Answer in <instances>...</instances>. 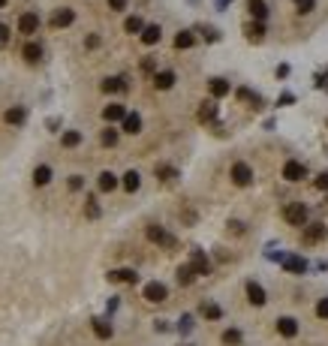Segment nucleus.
Wrapping results in <instances>:
<instances>
[{"label":"nucleus","instance_id":"1","mask_svg":"<svg viewBox=\"0 0 328 346\" xmlns=\"http://www.w3.org/2000/svg\"><path fill=\"white\" fill-rule=\"evenodd\" d=\"M283 220H286L289 226H307V208H304L301 202H289V205L283 208Z\"/></svg>","mask_w":328,"mask_h":346},{"label":"nucleus","instance_id":"2","mask_svg":"<svg viewBox=\"0 0 328 346\" xmlns=\"http://www.w3.org/2000/svg\"><path fill=\"white\" fill-rule=\"evenodd\" d=\"M325 235H328L325 223H310V226H304L301 241H304V244H319V241H325Z\"/></svg>","mask_w":328,"mask_h":346},{"label":"nucleus","instance_id":"3","mask_svg":"<svg viewBox=\"0 0 328 346\" xmlns=\"http://www.w3.org/2000/svg\"><path fill=\"white\" fill-rule=\"evenodd\" d=\"M148 241H154V244H160V247H166V250L175 247V235H169L163 226H148Z\"/></svg>","mask_w":328,"mask_h":346},{"label":"nucleus","instance_id":"4","mask_svg":"<svg viewBox=\"0 0 328 346\" xmlns=\"http://www.w3.org/2000/svg\"><path fill=\"white\" fill-rule=\"evenodd\" d=\"M232 181H235L238 187H250V184H253V169H250L247 163H235V166H232Z\"/></svg>","mask_w":328,"mask_h":346},{"label":"nucleus","instance_id":"5","mask_svg":"<svg viewBox=\"0 0 328 346\" xmlns=\"http://www.w3.org/2000/svg\"><path fill=\"white\" fill-rule=\"evenodd\" d=\"M144 298H148L151 304H160V301H166V298H169V289H166L163 283H157V280H154V283L144 286Z\"/></svg>","mask_w":328,"mask_h":346},{"label":"nucleus","instance_id":"6","mask_svg":"<svg viewBox=\"0 0 328 346\" xmlns=\"http://www.w3.org/2000/svg\"><path fill=\"white\" fill-rule=\"evenodd\" d=\"M283 178H286V181H301V178H307L304 163H298V160H289V163L283 166Z\"/></svg>","mask_w":328,"mask_h":346},{"label":"nucleus","instance_id":"7","mask_svg":"<svg viewBox=\"0 0 328 346\" xmlns=\"http://www.w3.org/2000/svg\"><path fill=\"white\" fill-rule=\"evenodd\" d=\"M283 268L289 274H304L307 271V259L304 256H283Z\"/></svg>","mask_w":328,"mask_h":346},{"label":"nucleus","instance_id":"8","mask_svg":"<svg viewBox=\"0 0 328 346\" xmlns=\"http://www.w3.org/2000/svg\"><path fill=\"white\" fill-rule=\"evenodd\" d=\"M3 118H6V124H12V127H21V124L27 121V108H24V105H12V108L3 114Z\"/></svg>","mask_w":328,"mask_h":346},{"label":"nucleus","instance_id":"9","mask_svg":"<svg viewBox=\"0 0 328 346\" xmlns=\"http://www.w3.org/2000/svg\"><path fill=\"white\" fill-rule=\"evenodd\" d=\"M247 298H250V304H256V307H262V304L268 301V298H265V289H262L259 283H253V280L247 283Z\"/></svg>","mask_w":328,"mask_h":346},{"label":"nucleus","instance_id":"10","mask_svg":"<svg viewBox=\"0 0 328 346\" xmlns=\"http://www.w3.org/2000/svg\"><path fill=\"white\" fill-rule=\"evenodd\" d=\"M190 268L196 274H208L211 271V262H208V256L202 253V250H193V262H190Z\"/></svg>","mask_w":328,"mask_h":346},{"label":"nucleus","instance_id":"11","mask_svg":"<svg viewBox=\"0 0 328 346\" xmlns=\"http://www.w3.org/2000/svg\"><path fill=\"white\" fill-rule=\"evenodd\" d=\"M72 21H76V12H72V9H57L51 15V27H69Z\"/></svg>","mask_w":328,"mask_h":346},{"label":"nucleus","instance_id":"12","mask_svg":"<svg viewBox=\"0 0 328 346\" xmlns=\"http://www.w3.org/2000/svg\"><path fill=\"white\" fill-rule=\"evenodd\" d=\"M36 27H40L36 12H24V15L18 18V30H21V33H36Z\"/></svg>","mask_w":328,"mask_h":346},{"label":"nucleus","instance_id":"13","mask_svg":"<svg viewBox=\"0 0 328 346\" xmlns=\"http://www.w3.org/2000/svg\"><path fill=\"white\" fill-rule=\"evenodd\" d=\"M124 114H127V108L121 105V102H112V105H105L102 108V118L112 124V121H124Z\"/></svg>","mask_w":328,"mask_h":346},{"label":"nucleus","instance_id":"14","mask_svg":"<svg viewBox=\"0 0 328 346\" xmlns=\"http://www.w3.org/2000/svg\"><path fill=\"white\" fill-rule=\"evenodd\" d=\"M172 85H175V72H172V69H163V72L154 75V88H157V91H169Z\"/></svg>","mask_w":328,"mask_h":346},{"label":"nucleus","instance_id":"15","mask_svg":"<svg viewBox=\"0 0 328 346\" xmlns=\"http://www.w3.org/2000/svg\"><path fill=\"white\" fill-rule=\"evenodd\" d=\"M277 331H280L283 337H295V334H298V322H295L292 316H283V319H277Z\"/></svg>","mask_w":328,"mask_h":346},{"label":"nucleus","instance_id":"16","mask_svg":"<svg viewBox=\"0 0 328 346\" xmlns=\"http://www.w3.org/2000/svg\"><path fill=\"white\" fill-rule=\"evenodd\" d=\"M124 133H130V136L141 133V118H139L136 111H127V114H124Z\"/></svg>","mask_w":328,"mask_h":346},{"label":"nucleus","instance_id":"17","mask_svg":"<svg viewBox=\"0 0 328 346\" xmlns=\"http://www.w3.org/2000/svg\"><path fill=\"white\" fill-rule=\"evenodd\" d=\"M108 280H115V283H136L139 274L133 271V268H121V271H112V274H108Z\"/></svg>","mask_w":328,"mask_h":346},{"label":"nucleus","instance_id":"18","mask_svg":"<svg viewBox=\"0 0 328 346\" xmlns=\"http://www.w3.org/2000/svg\"><path fill=\"white\" fill-rule=\"evenodd\" d=\"M196 46V36L190 33V30H181L178 36H175V49H193Z\"/></svg>","mask_w":328,"mask_h":346},{"label":"nucleus","instance_id":"19","mask_svg":"<svg viewBox=\"0 0 328 346\" xmlns=\"http://www.w3.org/2000/svg\"><path fill=\"white\" fill-rule=\"evenodd\" d=\"M102 91H105V94H118V91H127V82L121 79V75H115V79H105V82H102Z\"/></svg>","mask_w":328,"mask_h":346},{"label":"nucleus","instance_id":"20","mask_svg":"<svg viewBox=\"0 0 328 346\" xmlns=\"http://www.w3.org/2000/svg\"><path fill=\"white\" fill-rule=\"evenodd\" d=\"M141 43H144V46H154V43H160V27H157V24H148V27L141 30Z\"/></svg>","mask_w":328,"mask_h":346},{"label":"nucleus","instance_id":"21","mask_svg":"<svg viewBox=\"0 0 328 346\" xmlns=\"http://www.w3.org/2000/svg\"><path fill=\"white\" fill-rule=\"evenodd\" d=\"M199 313H202L205 319H220V316H223V310H220V304H211V301H205V304L199 307Z\"/></svg>","mask_w":328,"mask_h":346},{"label":"nucleus","instance_id":"22","mask_svg":"<svg viewBox=\"0 0 328 346\" xmlns=\"http://www.w3.org/2000/svg\"><path fill=\"white\" fill-rule=\"evenodd\" d=\"M250 12L256 21H265L268 18V6H265V0H250Z\"/></svg>","mask_w":328,"mask_h":346},{"label":"nucleus","instance_id":"23","mask_svg":"<svg viewBox=\"0 0 328 346\" xmlns=\"http://www.w3.org/2000/svg\"><path fill=\"white\" fill-rule=\"evenodd\" d=\"M51 181V169L48 166H36V172H33V184L36 187H46Z\"/></svg>","mask_w":328,"mask_h":346},{"label":"nucleus","instance_id":"24","mask_svg":"<svg viewBox=\"0 0 328 346\" xmlns=\"http://www.w3.org/2000/svg\"><path fill=\"white\" fill-rule=\"evenodd\" d=\"M193 280H196V271H193L190 265H181V268H178V283H181V286H190Z\"/></svg>","mask_w":328,"mask_h":346},{"label":"nucleus","instance_id":"25","mask_svg":"<svg viewBox=\"0 0 328 346\" xmlns=\"http://www.w3.org/2000/svg\"><path fill=\"white\" fill-rule=\"evenodd\" d=\"M115 187H118V178H115L112 172H102V175H99V190H102V193H112Z\"/></svg>","mask_w":328,"mask_h":346},{"label":"nucleus","instance_id":"26","mask_svg":"<svg viewBox=\"0 0 328 346\" xmlns=\"http://www.w3.org/2000/svg\"><path fill=\"white\" fill-rule=\"evenodd\" d=\"M226 94H229L226 79H211V97H226Z\"/></svg>","mask_w":328,"mask_h":346},{"label":"nucleus","instance_id":"27","mask_svg":"<svg viewBox=\"0 0 328 346\" xmlns=\"http://www.w3.org/2000/svg\"><path fill=\"white\" fill-rule=\"evenodd\" d=\"M40 57H43V49L36 46V43H27V46H24V60H27V63H36Z\"/></svg>","mask_w":328,"mask_h":346},{"label":"nucleus","instance_id":"28","mask_svg":"<svg viewBox=\"0 0 328 346\" xmlns=\"http://www.w3.org/2000/svg\"><path fill=\"white\" fill-rule=\"evenodd\" d=\"M139 184H141L139 172H127V175H124V190H127V193H136V190H139Z\"/></svg>","mask_w":328,"mask_h":346},{"label":"nucleus","instance_id":"29","mask_svg":"<svg viewBox=\"0 0 328 346\" xmlns=\"http://www.w3.org/2000/svg\"><path fill=\"white\" fill-rule=\"evenodd\" d=\"M217 118V105L208 99V102H202V108H199V121H214Z\"/></svg>","mask_w":328,"mask_h":346},{"label":"nucleus","instance_id":"30","mask_svg":"<svg viewBox=\"0 0 328 346\" xmlns=\"http://www.w3.org/2000/svg\"><path fill=\"white\" fill-rule=\"evenodd\" d=\"M247 36H250L253 43H259L262 36H265V24H262V21H253V24L247 27Z\"/></svg>","mask_w":328,"mask_h":346},{"label":"nucleus","instance_id":"31","mask_svg":"<svg viewBox=\"0 0 328 346\" xmlns=\"http://www.w3.org/2000/svg\"><path fill=\"white\" fill-rule=\"evenodd\" d=\"M94 331H96V337H102V340L112 337V325H108L105 319H94Z\"/></svg>","mask_w":328,"mask_h":346},{"label":"nucleus","instance_id":"32","mask_svg":"<svg viewBox=\"0 0 328 346\" xmlns=\"http://www.w3.org/2000/svg\"><path fill=\"white\" fill-rule=\"evenodd\" d=\"M124 27H127V33H141V30H144V21H141L139 15H130Z\"/></svg>","mask_w":328,"mask_h":346},{"label":"nucleus","instance_id":"33","mask_svg":"<svg viewBox=\"0 0 328 346\" xmlns=\"http://www.w3.org/2000/svg\"><path fill=\"white\" fill-rule=\"evenodd\" d=\"M63 148H76L79 142H82V133H76V130H69V133H63Z\"/></svg>","mask_w":328,"mask_h":346},{"label":"nucleus","instance_id":"34","mask_svg":"<svg viewBox=\"0 0 328 346\" xmlns=\"http://www.w3.org/2000/svg\"><path fill=\"white\" fill-rule=\"evenodd\" d=\"M223 343H226V346H238V343H241V331H238V328H229V331L223 334Z\"/></svg>","mask_w":328,"mask_h":346},{"label":"nucleus","instance_id":"35","mask_svg":"<svg viewBox=\"0 0 328 346\" xmlns=\"http://www.w3.org/2000/svg\"><path fill=\"white\" fill-rule=\"evenodd\" d=\"M102 145H105V148L118 145V133H115V130H102Z\"/></svg>","mask_w":328,"mask_h":346},{"label":"nucleus","instance_id":"36","mask_svg":"<svg viewBox=\"0 0 328 346\" xmlns=\"http://www.w3.org/2000/svg\"><path fill=\"white\" fill-rule=\"evenodd\" d=\"M85 211H88V217H91V220H96V217H99V205H96V199H94V196H88V208H85Z\"/></svg>","mask_w":328,"mask_h":346},{"label":"nucleus","instance_id":"37","mask_svg":"<svg viewBox=\"0 0 328 346\" xmlns=\"http://www.w3.org/2000/svg\"><path fill=\"white\" fill-rule=\"evenodd\" d=\"M295 3H298V12H313V6H316V0H295Z\"/></svg>","mask_w":328,"mask_h":346},{"label":"nucleus","instance_id":"38","mask_svg":"<svg viewBox=\"0 0 328 346\" xmlns=\"http://www.w3.org/2000/svg\"><path fill=\"white\" fill-rule=\"evenodd\" d=\"M157 175H160L163 181H172V178H175V169H172V166H157Z\"/></svg>","mask_w":328,"mask_h":346},{"label":"nucleus","instance_id":"39","mask_svg":"<svg viewBox=\"0 0 328 346\" xmlns=\"http://www.w3.org/2000/svg\"><path fill=\"white\" fill-rule=\"evenodd\" d=\"M316 316H319V319H328V298H322V301L316 304Z\"/></svg>","mask_w":328,"mask_h":346},{"label":"nucleus","instance_id":"40","mask_svg":"<svg viewBox=\"0 0 328 346\" xmlns=\"http://www.w3.org/2000/svg\"><path fill=\"white\" fill-rule=\"evenodd\" d=\"M108 9H115V12L127 9V0H108Z\"/></svg>","mask_w":328,"mask_h":346},{"label":"nucleus","instance_id":"41","mask_svg":"<svg viewBox=\"0 0 328 346\" xmlns=\"http://www.w3.org/2000/svg\"><path fill=\"white\" fill-rule=\"evenodd\" d=\"M82 187H85V181H82L79 175H72V178H69V190H82Z\"/></svg>","mask_w":328,"mask_h":346},{"label":"nucleus","instance_id":"42","mask_svg":"<svg viewBox=\"0 0 328 346\" xmlns=\"http://www.w3.org/2000/svg\"><path fill=\"white\" fill-rule=\"evenodd\" d=\"M316 187H319V190H328V172H322V175L316 178Z\"/></svg>","mask_w":328,"mask_h":346},{"label":"nucleus","instance_id":"43","mask_svg":"<svg viewBox=\"0 0 328 346\" xmlns=\"http://www.w3.org/2000/svg\"><path fill=\"white\" fill-rule=\"evenodd\" d=\"M229 229H232V232H235V235H241V232H244V223H238V220H232V223H229Z\"/></svg>","mask_w":328,"mask_h":346},{"label":"nucleus","instance_id":"44","mask_svg":"<svg viewBox=\"0 0 328 346\" xmlns=\"http://www.w3.org/2000/svg\"><path fill=\"white\" fill-rule=\"evenodd\" d=\"M193 328V316H184V319H181V331H190Z\"/></svg>","mask_w":328,"mask_h":346},{"label":"nucleus","instance_id":"45","mask_svg":"<svg viewBox=\"0 0 328 346\" xmlns=\"http://www.w3.org/2000/svg\"><path fill=\"white\" fill-rule=\"evenodd\" d=\"M205 40L208 43H217V40H220V33H217V30H205Z\"/></svg>","mask_w":328,"mask_h":346},{"label":"nucleus","instance_id":"46","mask_svg":"<svg viewBox=\"0 0 328 346\" xmlns=\"http://www.w3.org/2000/svg\"><path fill=\"white\" fill-rule=\"evenodd\" d=\"M141 69H144V72H154V60L144 57V60H141Z\"/></svg>","mask_w":328,"mask_h":346},{"label":"nucleus","instance_id":"47","mask_svg":"<svg viewBox=\"0 0 328 346\" xmlns=\"http://www.w3.org/2000/svg\"><path fill=\"white\" fill-rule=\"evenodd\" d=\"M6 40H9V27L0 24V43H6Z\"/></svg>","mask_w":328,"mask_h":346},{"label":"nucleus","instance_id":"48","mask_svg":"<svg viewBox=\"0 0 328 346\" xmlns=\"http://www.w3.org/2000/svg\"><path fill=\"white\" fill-rule=\"evenodd\" d=\"M99 46V36H88V49H96Z\"/></svg>","mask_w":328,"mask_h":346},{"label":"nucleus","instance_id":"49","mask_svg":"<svg viewBox=\"0 0 328 346\" xmlns=\"http://www.w3.org/2000/svg\"><path fill=\"white\" fill-rule=\"evenodd\" d=\"M226 3H232V0H217V6H226Z\"/></svg>","mask_w":328,"mask_h":346},{"label":"nucleus","instance_id":"50","mask_svg":"<svg viewBox=\"0 0 328 346\" xmlns=\"http://www.w3.org/2000/svg\"><path fill=\"white\" fill-rule=\"evenodd\" d=\"M0 6H6V0H0Z\"/></svg>","mask_w":328,"mask_h":346}]
</instances>
